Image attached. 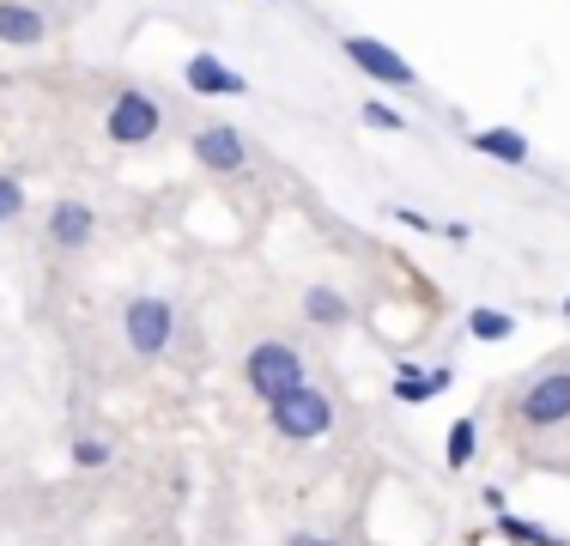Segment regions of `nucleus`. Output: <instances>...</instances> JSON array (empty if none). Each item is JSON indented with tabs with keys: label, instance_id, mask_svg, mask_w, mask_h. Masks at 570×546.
Wrapping results in <instances>:
<instances>
[{
	"label": "nucleus",
	"instance_id": "f257e3e1",
	"mask_svg": "<svg viewBox=\"0 0 570 546\" xmlns=\"http://www.w3.org/2000/svg\"><path fill=\"white\" fill-rule=\"evenodd\" d=\"M176 328H183V322H176V304H170V298H158V292L128 298V310H121V340H128L134 359H165Z\"/></svg>",
	"mask_w": 570,
	"mask_h": 546
},
{
	"label": "nucleus",
	"instance_id": "f03ea898",
	"mask_svg": "<svg viewBox=\"0 0 570 546\" xmlns=\"http://www.w3.org/2000/svg\"><path fill=\"white\" fill-rule=\"evenodd\" d=\"M243 382H249L255 401H279L285 389L304 382V359H297V347H285V340H262V347H249V359H243Z\"/></svg>",
	"mask_w": 570,
	"mask_h": 546
},
{
	"label": "nucleus",
	"instance_id": "7ed1b4c3",
	"mask_svg": "<svg viewBox=\"0 0 570 546\" xmlns=\"http://www.w3.org/2000/svg\"><path fill=\"white\" fill-rule=\"evenodd\" d=\"M267 419H274L279 437H292V443H309V437H322L334 426V407L322 389H309V382H297V389H285L279 401H267Z\"/></svg>",
	"mask_w": 570,
	"mask_h": 546
},
{
	"label": "nucleus",
	"instance_id": "20e7f679",
	"mask_svg": "<svg viewBox=\"0 0 570 546\" xmlns=\"http://www.w3.org/2000/svg\"><path fill=\"white\" fill-rule=\"evenodd\" d=\"M158 128H165V109H158V98H146L140 86H121L110 109H104V134L116 146H146V140H158Z\"/></svg>",
	"mask_w": 570,
	"mask_h": 546
},
{
	"label": "nucleus",
	"instance_id": "39448f33",
	"mask_svg": "<svg viewBox=\"0 0 570 546\" xmlns=\"http://www.w3.org/2000/svg\"><path fill=\"white\" fill-rule=\"evenodd\" d=\"M522 426L528 431H552V426H564L570 419V364L564 371H547V377H534L528 382V394H522Z\"/></svg>",
	"mask_w": 570,
	"mask_h": 546
},
{
	"label": "nucleus",
	"instance_id": "423d86ee",
	"mask_svg": "<svg viewBox=\"0 0 570 546\" xmlns=\"http://www.w3.org/2000/svg\"><path fill=\"white\" fill-rule=\"evenodd\" d=\"M188 146H195L200 170H213V176L249 170V140H243L230 121H207V128H195V134H188Z\"/></svg>",
	"mask_w": 570,
	"mask_h": 546
},
{
	"label": "nucleus",
	"instance_id": "0eeeda50",
	"mask_svg": "<svg viewBox=\"0 0 570 546\" xmlns=\"http://www.w3.org/2000/svg\"><path fill=\"white\" fill-rule=\"evenodd\" d=\"M341 49L364 79H376V86H419L413 61H401V55L389 43H376V37H341Z\"/></svg>",
	"mask_w": 570,
	"mask_h": 546
},
{
	"label": "nucleus",
	"instance_id": "6e6552de",
	"mask_svg": "<svg viewBox=\"0 0 570 546\" xmlns=\"http://www.w3.org/2000/svg\"><path fill=\"white\" fill-rule=\"evenodd\" d=\"M43 231H49V243H56L61 255H79V250H91V237H98V213H91L86 201H56Z\"/></svg>",
	"mask_w": 570,
	"mask_h": 546
},
{
	"label": "nucleus",
	"instance_id": "1a4fd4ad",
	"mask_svg": "<svg viewBox=\"0 0 570 546\" xmlns=\"http://www.w3.org/2000/svg\"><path fill=\"white\" fill-rule=\"evenodd\" d=\"M183 79H188V91H200V98H243L249 91V79L237 74V67H225L219 55H188L183 61Z\"/></svg>",
	"mask_w": 570,
	"mask_h": 546
},
{
	"label": "nucleus",
	"instance_id": "9d476101",
	"mask_svg": "<svg viewBox=\"0 0 570 546\" xmlns=\"http://www.w3.org/2000/svg\"><path fill=\"white\" fill-rule=\"evenodd\" d=\"M450 382H455V371H443V364H438V371H425V364H401L389 389H395L401 407H425V401H438Z\"/></svg>",
	"mask_w": 570,
	"mask_h": 546
},
{
	"label": "nucleus",
	"instance_id": "9b49d317",
	"mask_svg": "<svg viewBox=\"0 0 570 546\" xmlns=\"http://www.w3.org/2000/svg\"><path fill=\"white\" fill-rule=\"evenodd\" d=\"M49 37V19L37 7H24V0H0V43L12 49H31Z\"/></svg>",
	"mask_w": 570,
	"mask_h": 546
},
{
	"label": "nucleus",
	"instance_id": "f8f14e48",
	"mask_svg": "<svg viewBox=\"0 0 570 546\" xmlns=\"http://www.w3.org/2000/svg\"><path fill=\"white\" fill-rule=\"evenodd\" d=\"M468 146L498 164H515V170L528 164V134H515V128H480V134H468Z\"/></svg>",
	"mask_w": 570,
	"mask_h": 546
},
{
	"label": "nucleus",
	"instance_id": "ddd939ff",
	"mask_svg": "<svg viewBox=\"0 0 570 546\" xmlns=\"http://www.w3.org/2000/svg\"><path fill=\"white\" fill-rule=\"evenodd\" d=\"M304 316L316 322V328H346L352 322V304L334 292V285H309V292H304Z\"/></svg>",
	"mask_w": 570,
	"mask_h": 546
},
{
	"label": "nucleus",
	"instance_id": "4468645a",
	"mask_svg": "<svg viewBox=\"0 0 570 546\" xmlns=\"http://www.w3.org/2000/svg\"><path fill=\"white\" fill-rule=\"evenodd\" d=\"M473 443H480V419H450V443H443V461L461 474L473 461Z\"/></svg>",
	"mask_w": 570,
	"mask_h": 546
},
{
	"label": "nucleus",
	"instance_id": "2eb2a0df",
	"mask_svg": "<svg viewBox=\"0 0 570 546\" xmlns=\"http://www.w3.org/2000/svg\"><path fill=\"white\" fill-rule=\"evenodd\" d=\"M468 334L485 340V347H498V340L515 334V316H510V310H473V316H468Z\"/></svg>",
	"mask_w": 570,
	"mask_h": 546
},
{
	"label": "nucleus",
	"instance_id": "dca6fc26",
	"mask_svg": "<svg viewBox=\"0 0 570 546\" xmlns=\"http://www.w3.org/2000/svg\"><path fill=\"white\" fill-rule=\"evenodd\" d=\"M498 535H510L515 546H564L559 535H547L540 523H528V516H498Z\"/></svg>",
	"mask_w": 570,
	"mask_h": 546
},
{
	"label": "nucleus",
	"instance_id": "f3484780",
	"mask_svg": "<svg viewBox=\"0 0 570 546\" xmlns=\"http://www.w3.org/2000/svg\"><path fill=\"white\" fill-rule=\"evenodd\" d=\"M19 213H24V183H19V176L0 170V225H12Z\"/></svg>",
	"mask_w": 570,
	"mask_h": 546
},
{
	"label": "nucleus",
	"instance_id": "a211bd4d",
	"mask_svg": "<svg viewBox=\"0 0 570 546\" xmlns=\"http://www.w3.org/2000/svg\"><path fill=\"white\" fill-rule=\"evenodd\" d=\"M358 116H364V128H383V134H401V128H406V121H401V109H389L383 98H371V104L358 109Z\"/></svg>",
	"mask_w": 570,
	"mask_h": 546
},
{
	"label": "nucleus",
	"instance_id": "6ab92c4d",
	"mask_svg": "<svg viewBox=\"0 0 570 546\" xmlns=\"http://www.w3.org/2000/svg\"><path fill=\"white\" fill-rule=\"evenodd\" d=\"M104 461H110L104 437H73V468H104Z\"/></svg>",
	"mask_w": 570,
	"mask_h": 546
},
{
	"label": "nucleus",
	"instance_id": "aec40b11",
	"mask_svg": "<svg viewBox=\"0 0 570 546\" xmlns=\"http://www.w3.org/2000/svg\"><path fill=\"white\" fill-rule=\"evenodd\" d=\"M395 218H401L406 231H425V237H431V231H438V237H443V225H431V218L419 213V207H395Z\"/></svg>",
	"mask_w": 570,
	"mask_h": 546
},
{
	"label": "nucleus",
	"instance_id": "412c9836",
	"mask_svg": "<svg viewBox=\"0 0 570 546\" xmlns=\"http://www.w3.org/2000/svg\"><path fill=\"white\" fill-rule=\"evenodd\" d=\"M285 546H341V540H322V535H292Z\"/></svg>",
	"mask_w": 570,
	"mask_h": 546
},
{
	"label": "nucleus",
	"instance_id": "4be33fe9",
	"mask_svg": "<svg viewBox=\"0 0 570 546\" xmlns=\"http://www.w3.org/2000/svg\"><path fill=\"white\" fill-rule=\"evenodd\" d=\"M559 310H564V316H570V298H564V304H559Z\"/></svg>",
	"mask_w": 570,
	"mask_h": 546
}]
</instances>
